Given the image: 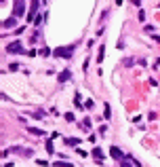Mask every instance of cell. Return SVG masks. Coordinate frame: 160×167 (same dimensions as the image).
Instances as JSON below:
<instances>
[{
    "label": "cell",
    "instance_id": "obj_1",
    "mask_svg": "<svg viewBox=\"0 0 160 167\" xmlns=\"http://www.w3.org/2000/svg\"><path fill=\"white\" fill-rule=\"evenodd\" d=\"M74 49H76L74 45H67V47H57V49H55V55H57V57H63V59H70V57H72V53H74Z\"/></svg>",
    "mask_w": 160,
    "mask_h": 167
},
{
    "label": "cell",
    "instance_id": "obj_2",
    "mask_svg": "<svg viewBox=\"0 0 160 167\" xmlns=\"http://www.w3.org/2000/svg\"><path fill=\"white\" fill-rule=\"evenodd\" d=\"M25 13V0H15V9H13V17H21Z\"/></svg>",
    "mask_w": 160,
    "mask_h": 167
},
{
    "label": "cell",
    "instance_id": "obj_3",
    "mask_svg": "<svg viewBox=\"0 0 160 167\" xmlns=\"http://www.w3.org/2000/svg\"><path fill=\"white\" fill-rule=\"evenodd\" d=\"M38 7H40V2L38 0H32V7H30V11H28V21H34V17H36V11H38Z\"/></svg>",
    "mask_w": 160,
    "mask_h": 167
},
{
    "label": "cell",
    "instance_id": "obj_4",
    "mask_svg": "<svg viewBox=\"0 0 160 167\" xmlns=\"http://www.w3.org/2000/svg\"><path fill=\"white\" fill-rule=\"evenodd\" d=\"M7 51H9V53H23V51H21V42H19V40L9 42V45H7Z\"/></svg>",
    "mask_w": 160,
    "mask_h": 167
},
{
    "label": "cell",
    "instance_id": "obj_5",
    "mask_svg": "<svg viewBox=\"0 0 160 167\" xmlns=\"http://www.w3.org/2000/svg\"><path fill=\"white\" fill-rule=\"evenodd\" d=\"M110 154H112L114 159H122V150H120L118 146H112V148H110Z\"/></svg>",
    "mask_w": 160,
    "mask_h": 167
},
{
    "label": "cell",
    "instance_id": "obj_6",
    "mask_svg": "<svg viewBox=\"0 0 160 167\" xmlns=\"http://www.w3.org/2000/svg\"><path fill=\"white\" fill-rule=\"evenodd\" d=\"M93 157H95V159H97V161H103V150H101V148H97V146H95V148H93Z\"/></svg>",
    "mask_w": 160,
    "mask_h": 167
},
{
    "label": "cell",
    "instance_id": "obj_7",
    "mask_svg": "<svg viewBox=\"0 0 160 167\" xmlns=\"http://www.w3.org/2000/svg\"><path fill=\"white\" fill-rule=\"evenodd\" d=\"M103 57H105V47L101 45V47H99V53H97V61L101 63V61H103Z\"/></svg>",
    "mask_w": 160,
    "mask_h": 167
},
{
    "label": "cell",
    "instance_id": "obj_8",
    "mask_svg": "<svg viewBox=\"0 0 160 167\" xmlns=\"http://www.w3.org/2000/svg\"><path fill=\"white\" fill-rule=\"evenodd\" d=\"M67 78H70V70H63V72L59 74V83H65Z\"/></svg>",
    "mask_w": 160,
    "mask_h": 167
},
{
    "label": "cell",
    "instance_id": "obj_9",
    "mask_svg": "<svg viewBox=\"0 0 160 167\" xmlns=\"http://www.w3.org/2000/svg\"><path fill=\"white\" fill-rule=\"evenodd\" d=\"M4 28H15V17H9V19H4Z\"/></svg>",
    "mask_w": 160,
    "mask_h": 167
},
{
    "label": "cell",
    "instance_id": "obj_10",
    "mask_svg": "<svg viewBox=\"0 0 160 167\" xmlns=\"http://www.w3.org/2000/svg\"><path fill=\"white\" fill-rule=\"evenodd\" d=\"M28 131L34 133V136H44V131H42V129H36V127H28Z\"/></svg>",
    "mask_w": 160,
    "mask_h": 167
},
{
    "label": "cell",
    "instance_id": "obj_11",
    "mask_svg": "<svg viewBox=\"0 0 160 167\" xmlns=\"http://www.w3.org/2000/svg\"><path fill=\"white\" fill-rule=\"evenodd\" d=\"M65 142H67V144H72V146H78V144H80V140H78V138H67Z\"/></svg>",
    "mask_w": 160,
    "mask_h": 167
},
{
    "label": "cell",
    "instance_id": "obj_12",
    "mask_svg": "<svg viewBox=\"0 0 160 167\" xmlns=\"http://www.w3.org/2000/svg\"><path fill=\"white\" fill-rule=\"evenodd\" d=\"M110 116H112V110H110V106H105V110H103V118H108V121H110Z\"/></svg>",
    "mask_w": 160,
    "mask_h": 167
},
{
    "label": "cell",
    "instance_id": "obj_13",
    "mask_svg": "<svg viewBox=\"0 0 160 167\" xmlns=\"http://www.w3.org/2000/svg\"><path fill=\"white\" fill-rule=\"evenodd\" d=\"M40 55H42V57H49V55H51V49H46V47H44V49L40 51Z\"/></svg>",
    "mask_w": 160,
    "mask_h": 167
},
{
    "label": "cell",
    "instance_id": "obj_14",
    "mask_svg": "<svg viewBox=\"0 0 160 167\" xmlns=\"http://www.w3.org/2000/svg\"><path fill=\"white\" fill-rule=\"evenodd\" d=\"M65 121H67V123H74L76 118H74V114H72V112H67V114H65Z\"/></svg>",
    "mask_w": 160,
    "mask_h": 167
},
{
    "label": "cell",
    "instance_id": "obj_15",
    "mask_svg": "<svg viewBox=\"0 0 160 167\" xmlns=\"http://www.w3.org/2000/svg\"><path fill=\"white\" fill-rule=\"evenodd\" d=\"M55 167H72V163H65V161H63V163H59V161H57Z\"/></svg>",
    "mask_w": 160,
    "mask_h": 167
},
{
    "label": "cell",
    "instance_id": "obj_16",
    "mask_svg": "<svg viewBox=\"0 0 160 167\" xmlns=\"http://www.w3.org/2000/svg\"><path fill=\"white\" fill-rule=\"evenodd\" d=\"M93 106H95L93 100H87V102H84V108H93Z\"/></svg>",
    "mask_w": 160,
    "mask_h": 167
},
{
    "label": "cell",
    "instance_id": "obj_17",
    "mask_svg": "<svg viewBox=\"0 0 160 167\" xmlns=\"http://www.w3.org/2000/svg\"><path fill=\"white\" fill-rule=\"evenodd\" d=\"M9 70H13V72H15V70H19V63H11Z\"/></svg>",
    "mask_w": 160,
    "mask_h": 167
}]
</instances>
